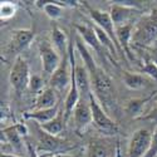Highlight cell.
<instances>
[{
  "label": "cell",
  "instance_id": "7c38bea8",
  "mask_svg": "<svg viewBox=\"0 0 157 157\" xmlns=\"http://www.w3.org/2000/svg\"><path fill=\"white\" fill-rule=\"evenodd\" d=\"M74 28L77 29V33L82 36V39L84 40L86 45L94 50L96 53H98V56H101L102 58H106L107 57V52L104 49L99 42V39L97 36V33L94 30L93 27H89V25H82V24H75Z\"/></svg>",
  "mask_w": 157,
  "mask_h": 157
},
{
  "label": "cell",
  "instance_id": "1f68e13d",
  "mask_svg": "<svg viewBox=\"0 0 157 157\" xmlns=\"http://www.w3.org/2000/svg\"><path fill=\"white\" fill-rule=\"evenodd\" d=\"M39 157H56V155H52V153H42V155H39Z\"/></svg>",
  "mask_w": 157,
  "mask_h": 157
},
{
  "label": "cell",
  "instance_id": "9a60e30c",
  "mask_svg": "<svg viewBox=\"0 0 157 157\" xmlns=\"http://www.w3.org/2000/svg\"><path fill=\"white\" fill-rule=\"evenodd\" d=\"M135 24H127L122 27L116 28V36L121 50L124 52V54L128 59H133V56L131 53V40H132V33H133Z\"/></svg>",
  "mask_w": 157,
  "mask_h": 157
},
{
  "label": "cell",
  "instance_id": "cb8c5ba5",
  "mask_svg": "<svg viewBox=\"0 0 157 157\" xmlns=\"http://www.w3.org/2000/svg\"><path fill=\"white\" fill-rule=\"evenodd\" d=\"M17 13V6L15 4H13L10 2H3L0 5V17L2 20H8L10 18H13Z\"/></svg>",
  "mask_w": 157,
  "mask_h": 157
},
{
  "label": "cell",
  "instance_id": "44dd1931",
  "mask_svg": "<svg viewBox=\"0 0 157 157\" xmlns=\"http://www.w3.org/2000/svg\"><path fill=\"white\" fill-rule=\"evenodd\" d=\"M35 5L38 8H42L48 18L52 20H57L63 14V3L59 2H35Z\"/></svg>",
  "mask_w": 157,
  "mask_h": 157
},
{
  "label": "cell",
  "instance_id": "9c48e42d",
  "mask_svg": "<svg viewBox=\"0 0 157 157\" xmlns=\"http://www.w3.org/2000/svg\"><path fill=\"white\" fill-rule=\"evenodd\" d=\"M72 82V67L69 53L62 58V62L57 71L49 78V87L54 90H64L65 88L71 87Z\"/></svg>",
  "mask_w": 157,
  "mask_h": 157
},
{
  "label": "cell",
  "instance_id": "7a4b0ae2",
  "mask_svg": "<svg viewBox=\"0 0 157 157\" xmlns=\"http://www.w3.org/2000/svg\"><path fill=\"white\" fill-rule=\"evenodd\" d=\"M157 40V9L152 10L150 14L135 25L131 44L138 48H150Z\"/></svg>",
  "mask_w": 157,
  "mask_h": 157
},
{
  "label": "cell",
  "instance_id": "4316f807",
  "mask_svg": "<svg viewBox=\"0 0 157 157\" xmlns=\"http://www.w3.org/2000/svg\"><path fill=\"white\" fill-rule=\"evenodd\" d=\"M145 157H157V127L155 128L153 133H152V143L148 152L146 153Z\"/></svg>",
  "mask_w": 157,
  "mask_h": 157
},
{
  "label": "cell",
  "instance_id": "ba28073f",
  "mask_svg": "<svg viewBox=\"0 0 157 157\" xmlns=\"http://www.w3.org/2000/svg\"><path fill=\"white\" fill-rule=\"evenodd\" d=\"M87 10H88V15L90 17V19H92L97 27H99L102 30L106 32L111 38L112 40L114 42L117 49H118V52H122L121 50V47L118 44V40H117V36H116V27H114V23L111 18V14L107 11H103V10H99V9H94L92 6H89L87 3H84Z\"/></svg>",
  "mask_w": 157,
  "mask_h": 157
},
{
  "label": "cell",
  "instance_id": "4fadbf2b",
  "mask_svg": "<svg viewBox=\"0 0 157 157\" xmlns=\"http://www.w3.org/2000/svg\"><path fill=\"white\" fill-rule=\"evenodd\" d=\"M34 39V32L30 29H15L11 32V38L9 43L10 52L19 54L20 52L27 49Z\"/></svg>",
  "mask_w": 157,
  "mask_h": 157
},
{
  "label": "cell",
  "instance_id": "ffe728a7",
  "mask_svg": "<svg viewBox=\"0 0 157 157\" xmlns=\"http://www.w3.org/2000/svg\"><path fill=\"white\" fill-rule=\"evenodd\" d=\"M122 79H123V83L129 88V89H141L143 87L147 86V78L143 75V74H140V73H132L129 71H124L122 69Z\"/></svg>",
  "mask_w": 157,
  "mask_h": 157
},
{
  "label": "cell",
  "instance_id": "d4e9b609",
  "mask_svg": "<svg viewBox=\"0 0 157 157\" xmlns=\"http://www.w3.org/2000/svg\"><path fill=\"white\" fill-rule=\"evenodd\" d=\"M142 73L151 77L153 81H157V65L150 58L145 59V63H143V67H142Z\"/></svg>",
  "mask_w": 157,
  "mask_h": 157
},
{
  "label": "cell",
  "instance_id": "ac0fdd59",
  "mask_svg": "<svg viewBox=\"0 0 157 157\" xmlns=\"http://www.w3.org/2000/svg\"><path fill=\"white\" fill-rule=\"evenodd\" d=\"M52 43H53V47L57 49L62 58L68 54L69 40L64 30H62L59 27H54L53 30H52Z\"/></svg>",
  "mask_w": 157,
  "mask_h": 157
},
{
  "label": "cell",
  "instance_id": "2e32d148",
  "mask_svg": "<svg viewBox=\"0 0 157 157\" xmlns=\"http://www.w3.org/2000/svg\"><path fill=\"white\" fill-rule=\"evenodd\" d=\"M57 106H58V103H57V93H56V90L53 88H50V87H47V88H44L42 92L36 96L33 111L49 109V108H54Z\"/></svg>",
  "mask_w": 157,
  "mask_h": 157
},
{
  "label": "cell",
  "instance_id": "7402d4cb",
  "mask_svg": "<svg viewBox=\"0 0 157 157\" xmlns=\"http://www.w3.org/2000/svg\"><path fill=\"white\" fill-rule=\"evenodd\" d=\"M64 123H65L64 114L62 112H59L54 120H52V121H49L48 123H44V124H39V127H40L44 132H47V133H49L52 136H57L58 137L63 132Z\"/></svg>",
  "mask_w": 157,
  "mask_h": 157
},
{
  "label": "cell",
  "instance_id": "277c9868",
  "mask_svg": "<svg viewBox=\"0 0 157 157\" xmlns=\"http://www.w3.org/2000/svg\"><path fill=\"white\" fill-rule=\"evenodd\" d=\"M89 104H90V109H92L93 123L101 132L107 136H113L118 133L120 128L117 126V123L104 111V108L101 106V103L92 92L89 93Z\"/></svg>",
  "mask_w": 157,
  "mask_h": 157
},
{
  "label": "cell",
  "instance_id": "8992f818",
  "mask_svg": "<svg viewBox=\"0 0 157 157\" xmlns=\"http://www.w3.org/2000/svg\"><path fill=\"white\" fill-rule=\"evenodd\" d=\"M152 143V133L147 128H138L131 136L128 143V157H145Z\"/></svg>",
  "mask_w": 157,
  "mask_h": 157
},
{
  "label": "cell",
  "instance_id": "e0dca14e",
  "mask_svg": "<svg viewBox=\"0 0 157 157\" xmlns=\"http://www.w3.org/2000/svg\"><path fill=\"white\" fill-rule=\"evenodd\" d=\"M59 113V107L49 108V109H38V111H29L23 114L24 120H33L36 122V124H44L49 121L54 120Z\"/></svg>",
  "mask_w": 157,
  "mask_h": 157
},
{
  "label": "cell",
  "instance_id": "f1b7e54d",
  "mask_svg": "<svg viewBox=\"0 0 157 157\" xmlns=\"http://www.w3.org/2000/svg\"><path fill=\"white\" fill-rule=\"evenodd\" d=\"M150 52H151L150 53V59L157 65V48H151Z\"/></svg>",
  "mask_w": 157,
  "mask_h": 157
},
{
  "label": "cell",
  "instance_id": "83f0119b",
  "mask_svg": "<svg viewBox=\"0 0 157 157\" xmlns=\"http://www.w3.org/2000/svg\"><path fill=\"white\" fill-rule=\"evenodd\" d=\"M142 118H143V120H147V121L157 122V102H156L155 106L152 107V109H151L146 116H143Z\"/></svg>",
  "mask_w": 157,
  "mask_h": 157
},
{
  "label": "cell",
  "instance_id": "8fae6325",
  "mask_svg": "<svg viewBox=\"0 0 157 157\" xmlns=\"http://www.w3.org/2000/svg\"><path fill=\"white\" fill-rule=\"evenodd\" d=\"M73 120H74L75 129L78 132H82L90 123H93L92 109H90V104H89V97L88 98L81 97L79 102H78V104L73 111Z\"/></svg>",
  "mask_w": 157,
  "mask_h": 157
},
{
  "label": "cell",
  "instance_id": "d6986e66",
  "mask_svg": "<svg viewBox=\"0 0 157 157\" xmlns=\"http://www.w3.org/2000/svg\"><path fill=\"white\" fill-rule=\"evenodd\" d=\"M155 94H151L146 98H133V99H129L126 106H124V111L126 113L132 117V118H137V117H141L143 113V108H145L146 103L150 102L153 98Z\"/></svg>",
  "mask_w": 157,
  "mask_h": 157
},
{
  "label": "cell",
  "instance_id": "5bb4252c",
  "mask_svg": "<svg viewBox=\"0 0 157 157\" xmlns=\"http://www.w3.org/2000/svg\"><path fill=\"white\" fill-rule=\"evenodd\" d=\"M74 79L78 87V90L81 93V97L88 98L89 93L92 92L90 88V77L89 72L84 64H79L75 62V67H74Z\"/></svg>",
  "mask_w": 157,
  "mask_h": 157
},
{
  "label": "cell",
  "instance_id": "30bf717a",
  "mask_svg": "<svg viewBox=\"0 0 157 157\" xmlns=\"http://www.w3.org/2000/svg\"><path fill=\"white\" fill-rule=\"evenodd\" d=\"M138 10L133 5H126V4H120L114 3L111 5L109 14L111 18L114 23V27H122V25L127 24H135L133 19L137 15Z\"/></svg>",
  "mask_w": 157,
  "mask_h": 157
},
{
  "label": "cell",
  "instance_id": "5b68a950",
  "mask_svg": "<svg viewBox=\"0 0 157 157\" xmlns=\"http://www.w3.org/2000/svg\"><path fill=\"white\" fill-rule=\"evenodd\" d=\"M36 132H38V147L36 152L38 155L42 153H52V155H57V153H65V151H68L71 148L69 143L67 141H64L57 136H52L39 127L36 124Z\"/></svg>",
  "mask_w": 157,
  "mask_h": 157
},
{
  "label": "cell",
  "instance_id": "6da1fadb",
  "mask_svg": "<svg viewBox=\"0 0 157 157\" xmlns=\"http://www.w3.org/2000/svg\"><path fill=\"white\" fill-rule=\"evenodd\" d=\"M74 40H75L77 53L79 54L83 64L89 72L92 93L96 96V98L101 103V106L104 108V111L107 113L109 111H116V107H117L116 92H114V87L109 75L96 63L89 48L86 45L84 40L78 33L74 34Z\"/></svg>",
  "mask_w": 157,
  "mask_h": 157
},
{
  "label": "cell",
  "instance_id": "f546056e",
  "mask_svg": "<svg viewBox=\"0 0 157 157\" xmlns=\"http://www.w3.org/2000/svg\"><path fill=\"white\" fill-rule=\"evenodd\" d=\"M2 157H21L19 155H15V153H2Z\"/></svg>",
  "mask_w": 157,
  "mask_h": 157
},
{
  "label": "cell",
  "instance_id": "52a82bcc",
  "mask_svg": "<svg viewBox=\"0 0 157 157\" xmlns=\"http://www.w3.org/2000/svg\"><path fill=\"white\" fill-rule=\"evenodd\" d=\"M39 56H40V60H42V68L43 72L52 77L53 73L57 71V68L59 67V64L62 62V57L57 52V49L52 45L50 42L48 40H42L39 43Z\"/></svg>",
  "mask_w": 157,
  "mask_h": 157
},
{
  "label": "cell",
  "instance_id": "603a6c76",
  "mask_svg": "<svg viewBox=\"0 0 157 157\" xmlns=\"http://www.w3.org/2000/svg\"><path fill=\"white\" fill-rule=\"evenodd\" d=\"M86 157H108V150L106 146L99 145L98 142H92L87 147Z\"/></svg>",
  "mask_w": 157,
  "mask_h": 157
},
{
  "label": "cell",
  "instance_id": "3957f363",
  "mask_svg": "<svg viewBox=\"0 0 157 157\" xmlns=\"http://www.w3.org/2000/svg\"><path fill=\"white\" fill-rule=\"evenodd\" d=\"M30 71L29 65L21 56H17L9 74V83L17 96H21L24 90L30 84Z\"/></svg>",
  "mask_w": 157,
  "mask_h": 157
},
{
  "label": "cell",
  "instance_id": "484cf974",
  "mask_svg": "<svg viewBox=\"0 0 157 157\" xmlns=\"http://www.w3.org/2000/svg\"><path fill=\"white\" fill-rule=\"evenodd\" d=\"M43 83H44L43 78L39 77V75H36V74H34V75H32V78H30L29 88H30V90H32L33 93H35V94L38 96V94L44 89V88H43Z\"/></svg>",
  "mask_w": 157,
  "mask_h": 157
},
{
  "label": "cell",
  "instance_id": "4dcf8cb0",
  "mask_svg": "<svg viewBox=\"0 0 157 157\" xmlns=\"http://www.w3.org/2000/svg\"><path fill=\"white\" fill-rule=\"evenodd\" d=\"M56 157H74L73 155H67V153H57Z\"/></svg>",
  "mask_w": 157,
  "mask_h": 157
}]
</instances>
